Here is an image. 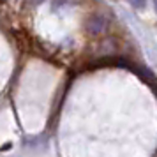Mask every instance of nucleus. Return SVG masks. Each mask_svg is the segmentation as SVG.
Segmentation results:
<instances>
[{"label": "nucleus", "instance_id": "nucleus-3", "mask_svg": "<svg viewBox=\"0 0 157 157\" xmlns=\"http://www.w3.org/2000/svg\"><path fill=\"white\" fill-rule=\"evenodd\" d=\"M154 9H155V14H157V0H154Z\"/></svg>", "mask_w": 157, "mask_h": 157}, {"label": "nucleus", "instance_id": "nucleus-1", "mask_svg": "<svg viewBox=\"0 0 157 157\" xmlns=\"http://www.w3.org/2000/svg\"><path fill=\"white\" fill-rule=\"evenodd\" d=\"M86 27H88V32L90 34H101L102 30L106 29V20L101 14H94L88 21H86Z\"/></svg>", "mask_w": 157, "mask_h": 157}, {"label": "nucleus", "instance_id": "nucleus-2", "mask_svg": "<svg viewBox=\"0 0 157 157\" xmlns=\"http://www.w3.org/2000/svg\"><path fill=\"white\" fill-rule=\"evenodd\" d=\"M129 4L132 6L134 9H143L145 6H147V0H127Z\"/></svg>", "mask_w": 157, "mask_h": 157}]
</instances>
